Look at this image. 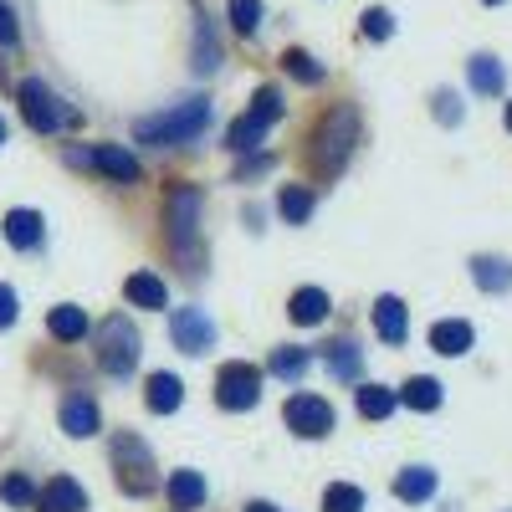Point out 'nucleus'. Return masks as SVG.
Instances as JSON below:
<instances>
[{"label":"nucleus","mask_w":512,"mask_h":512,"mask_svg":"<svg viewBox=\"0 0 512 512\" xmlns=\"http://www.w3.org/2000/svg\"><path fill=\"white\" fill-rule=\"evenodd\" d=\"M164 226H169V246L185 262V272H200V246H195V231H200V190L195 185H175L164 200Z\"/></svg>","instance_id":"nucleus-1"},{"label":"nucleus","mask_w":512,"mask_h":512,"mask_svg":"<svg viewBox=\"0 0 512 512\" xmlns=\"http://www.w3.org/2000/svg\"><path fill=\"white\" fill-rule=\"evenodd\" d=\"M359 144V118L354 108H333L323 123H318V134H313V164H318V175H338L344 169V159L354 154Z\"/></svg>","instance_id":"nucleus-2"},{"label":"nucleus","mask_w":512,"mask_h":512,"mask_svg":"<svg viewBox=\"0 0 512 512\" xmlns=\"http://www.w3.org/2000/svg\"><path fill=\"white\" fill-rule=\"evenodd\" d=\"M210 123V103L190 98V103H175L164 118H149L139 123V139H159V144H185V139H200Z\"/></svg>","instance_id":"nucleus-3"},{"label":"nucleus","mask_w":512,"mask_h":512,"mask_svg":"<svg viewBox=\"0 0 512 512\" xmlns=\"http://www.w3.org/2000/svg\"><path fill=\"white\" fill-rule=\"evenodd\" d=\"M113 466H118V487L128 492V497H144V492H154V456H149V446L139 441V436H118L113 441Z\"/></svg>","instance_id":"nucleus-4"},{"label":"nucleus","mask_w":512,"mask_h":512,"mask_svg":"<svg viewBox=\"0 0 512 512\" xmlns=\"http://www.w3.org/2000/svg\"><path fill=\"white\" fill-rule=\"evenodd\" d=\"M277 118H282V93H277V88H262V93H256V103L231 123V149H236V154L256 149V144H262V134H267Z\"/></svg>","instance_id":"nucleus-5"},{"label":"nucleus","mask_w":512,"mask_h":512,"mask_svg":"<svg viewBox=\"0 0 512 512\" xmlns=\"http://www.w3.org/2000/svg\"><path fill=\"white\" fill-rule=\"evenodd\" d=\"M21 113H26V123L36 128V134H57V128H67L72 123V108H62L57 103V93L47 88V82H36V77H26L21 82Z\"/></svg>","instance_id":"nucleus-6"},{"label":"nucleus","mask_w":512,"mask_h":512,"mask_svg":"<svg viewBox=\"0 0 512 512\" xmlns=\"http://www.w3.org/2000/svg\"><path fill=\"white\" fill-rule=\"evenodd\" d=\"M98 364H103L113 379H128V374H134V364H139V333H134V323H123V318H108V323H103Z\"/></svg>","instance_id":"nucleus-7"},{"label":"nucleus","mask_w":512,"mask_h":512,"mask_svg":"<svg viewBox=\"0 0 512 512\" xmlns=\"http://www.w3.org/2000/svg\"><path fill=\"white\" fill-rule=\"evenodd\" d=\"M216 400H221L226 410H251L256 400H262V369L246 364V359L226 364V369L216 374Z\"/></svg>","instance_id":"nucleus-8"},{"label":"nucleus","mask_w":512,"mask_h":512,"mask_svg":"<svg viewBox=\"0 0 512 512\" xmlns=\"http://www.w3.org/2000/svg\"><path fill=\"white\" fill-rule=\"evenodd\" d=\"M67 164H82V169H103L108 180L128 185V180H139V159L118 149V144H98V149H67Z\"/></svg>","instance_id":"nucleus-9"},{"label":"nucleus","mask_w":512,"mask_h":512,"mask_svg":"<svg viewBox=\"0 0 512 512\" xmlns=\"http://www.w3.org/2000/svg\"><path fill=\"white\" fill-rule=\"evenodd\" d=\"M287 425H292L303 441H318V436L333 431V405L318 400V395H292V400H287Z\"/></svg>","instance_id":"nucleus-10"},{"label":"nucleus","mask_w":512,"mask_h":512,"mask_svg":"<svg viewBox=\"0 0 512 512\" xmlns=\"http://www.w3.org/2000/svg\"><path fill=\"white\" fill-rule=\"evenodd\" d=\"M169 333H175V349H185V354H205L216 344V323L205 318V308H175Z\"/></svg>","instance_id":"nucleus-11"},{"label":"nucleus","mask_w":512,"mask_h":512,"mask_svg":"<svg viewBox=\"0 0 512 512\" xmlns=\"http://www.w3.org/2000/svg\"><path fill=\"white\" fill-rule=\"evenodd\" d=\"M36 507L41 512H82V507H88V492H82L72 477H52L47 492L36 497Z\"/></svg>","instance_id":"nucleus-12"},{"label":"nucleus","mask_w":512,"mask_h":512,"mask_svg":"<svg viewBox=\"0 0 512 512\" xmlns=\"http://www.w3.org/2000/svg\"><path fill=\"white\" fill-rule=\"evenodd\" d=\"M374 328H379L384 344H405L410 318H405V303H400V297H379V303H374Z\"/></svg>","instance_id":"nucleus-13"},{"label":"nucleus","mask_w":512,"mask_h":512,"mask_svg":"<svg viewBox=\"0 0 512 512\" xmlns=\"http://www.w3.org/2000/svg\"><path fill=\"white\" fill-rule=\"evenodd\" d=\"M62 431L67 436H98V405L88 400V395H72V400H62Z\"/></svg>","instance_id":"nucleus-14"},{"label":"nucleus","mask_w":512,"mask_h":512,"mask_svg":"<svg viewBox=\"0 0 512 512\" xmlns=\"http://www.w3.org/2000/svg\"><path fill=\"white\" fill-rule=\"evenodd\" d=\"M431 349L446 354V359H461L466 349H472V323H461V318H446L431 328Z\"/></svg>","instance_id":"nucleus-15"},{"label":"nucleus","mask_w":512,"mask_h":512,"mask_svg":"<svg viewBox=\"0 0 512 512\" xmlns=\"http://www.w3.org/2000/svg\"><path fill=\"white\" fill-rule=\"evenodd\" d=\"M123 292H128V303H134V308H164L169 303V287L154 272H134V277L123 282Z\"/></svg>","instance_id":"nucleus-16"},{"label":"nucleus","mask_w":512,"mask_h":512,"mask_svg":"<svg viewBox=\"0 0 512 512\" xmlns=\"http://www.w3.org/2000/svg\"><path fill=\"white\" fill-rule=\"evenodd\" d=\"M287 308H292V323L313 328V323H323V318H328V292H323V287H297Z\"/></svg>","instance_id":"nucleus-17"},{"label":"nucleus","mask_w":512,"mask_h":512,"mask_svg":"<svg viewBox=\"0 0 512 512\" xmlns=\"http://www.w3.org/2000/svg\"><path fill=\"white\" fill-rule=\"evenodd\" d=\"M431 492H436V472H431V466H410V472L395 477V497L400 502H425Z\"/></svg>","instance_id":"nucleus-18"},{"label":"nucleus","mask_w":512,"mask_h":512,"mask_svg":"<svg viewBox=\"0 0 512 512\" xmlns=\"http://www.w3.org/2000/svg\"><path fill=\"white\" fill-rule=\"evenodd\" d=\"M6 241L21 246V251L41 246V216H36V210H11V216H6Z\"/></svg>","instance_id":"nucleus-19"},{"label":"nucleus","mask_w":512,"mask_h":512,"mask_svg":"<svg viewBox=\"0 0 512 512\" xmlns=\"http://www.w3.org/2000/svg\"><path fill=\"white\" fill-rule=\"evenodd\" d=\"M472 277H477L482 292H507L512 287V262H502V256H477Z\"/></svg>","instance_id":"nucleus-20"},{"label":"nucleus","mask_w":512,"mask_h":512,"mask_svg":"<svg viewBox=\"0 0 512 512\" xmlns=\"http://www.w3.org/2000/svg\"><path fill=\"white\" fill-rule=\"evenodd\" d=\"M47 328H52V338H62V344H77V338L88 333V313L72 308V303H62V308H52Z\"/></svg>","instance_id":"nucleus-21"},{"label":"nucleus","mask_w":512,"mask_h":512,"mask_svg":"<svg viewBox=\"0 0 512 512\" xmlns=\"http://www.w3.org/2000/svg\"><path fill=\"white\" fill-rule=\"evenodd\" d=\"M169 502H175L180 512L200 507L205 502V477L200 472H175V477H169Z\"/></svg>","instance_id":"nucleus-22"},{"label":"nucleus","mask_w":512,"mask_h":512,"mask_svg":"<svg viewBox=\"0 0 512 512\" xmlns=\"http://www.w3.org/2000/svg\"><path fill=\"white\" fill-rule=\"evenodd\" d=\"M149 410H154V415L180 410V379H175V374H164V369H159V374L149 379Z\"/></svg>","instance_id":"nucleus-23"},{"label":"nucleus","mask_w":512,"mask_h":512,"mask_svg":"<svg viewBox=\"0 0 512 512\" xmlns=\"http://www.w3.org/2000/svg\"><path fill=\"white\" fill-rule=\"evenodd\" d=\"M221 67V41L210 31V21L200 16V31H195V72H216Z\"/></svg>","instance_id":"nucleus-24"},{"label":"nucleus","mask_w":512,"mask_h":512,"mask_svg":"<svg viewBox=\"0 0 512 512\" xmlns=\"http://www.w3.org/2000/svg\"><path fill=\"white\" fill-rule=\"evenodd\" d=\"M277 210H282V216H287L292 226H303V221L313 216V195H308L303 185H287V190L277 195Z\"/></svg>","instance_id":"nucleus-25"},{"label":"nucleus","mask_w":512,"mask_h":512,"mask_svg":"<svg viewBox=\"0 0 512 512\" xmlns=\"http://www.w3.org/2000/svg\"><path fill=\"white\" fill-rule=\"evenodd\" d=\"M405 405H410V410H436V405H441V384H436L431 374L410 379V384H405Z\"/></svg>","instance_id":"nucleus-26"},{"label":"nucleus","mask_w":512,"mask_h":512,"mask_svg":"<svg viewBox=\"0 0 512 512\" xmlns=\"http://www.w3.org/2000/svg\"><path fill=\"white\" fill-rule=\"evenodd\" d=\"M390 410H395V395L384 390V384H364V390H359V415H369V420H384Z\"/></svg>","instance_id":"nucleus-27"},{"label":"nucleus","mask_w":512,"mask_h":512,"mask_svg":"<svg viewBox=\"0 0 512 512\" xmlns=\"http://www.w3.org/2000/svg\"><path fill=\"white\" fill-rule=\"evenodd\" d=\"M502 82H507L502 62H492V57H477V62H472V88H477V93H502Z\"/></svg>","instance_id":"nucleus-28"},{"label":"nucleus","mask_w":512,"mask_h":512,"mask_svg":"<svg viewBox=\"0 0 512 512\" xmlns=\"http://www.w3.org/2000/svg\"><path fill=\"white\" fill-rule=\"evenodd\" d=\"M323 512H364V492L349 487V482H338L323 492Z\"/></svg>","instance_id":"nucleus-29"},{"label":"nucleus","mask_w":512,"mask_h":512,"mask_svg":"<svg viewBox=\"0 0 512 512\" xmlns=\"http://www.w3.org/2000/svg\"><path fill=\"white\" fill-rule=\"evenodd\" d=\"M328 369L338 379H354L359 374V344H349V338H338V344L328 349Z\"/></svg>","instance_id":"nucleus-30"},{"label":"nucleus","mask_w":512,"mask_h":512,"mask_svg":"<svg viewBox=\"0 0 512 512\" xmlns=\"http://www.w3.org/2000/svg\"><path fill=\"white\" fill-rule=\"evenodd\" d=\"M231 26L241 36H251L256 26H262V0H231Z\"/></svg>","instance_id":"nucleus-31"},{"label":"nucleus","mask_w":512,"mask_h":512,"mask_svg":"<svg viewBox=\"0 0 512 512\" xmlns=\"http://www.w3.org/2000/svg\"><path fill=\"white\" fill-rule=\"evenodd\" d=\"M282 62H287V72H292L297 82H308V88H313V82H323V67H318L308 52H287Z\"/></svg>","instance_id":"nucleus-32"},{"label":"nucleus","mask_w":512,"mask_h":512,"mask_svg":"<svg viewBox=\"0 0 512 512\" xmlns=\"http://www.w3.org/2000/svg\"><path fill=\"white\" fill-rule=\"evenodd\" d=\"M303 369H308V354L303 349H277L272 354V374H282V379H297Z\"/></svg>","instance_id":"nucleus-33"},{"label":"nucleus","mask_w":512,"mask_h":512,"mask_svg":"<svg viewBox=\"0 0 512 512\" xmlns=\"http://www.w3.org/2000/svg\"><path fill=\"white\" fill-rule=\"evenodd\" d=\"M0 497H6L11 507H31L36 502V487L26 477H6V482H0Z\"/></svg>","instance_id":"nucleus-34"},{"label":"nucleus","mask_w":512,"mask_h":512,"mask_svg":"<svg viewBox=\"0 0 512 512\" xmlns=\"http://www.w3.org/2000/svg\"><path fill=\"white\" fill-rule=\"evenodd\" d=\"M395 31V16L384 11V6H374V11H364V36H374V41H384Z\"/></svg>","instance_id":"nucleus-35"},{"label":"nucleus","mask_w":512,"mask_h":512,"mask_svg":"<svg viewBox=\"0 0 512 512\" xmlns=\"http://www.w3.org/2000/svg\"><path fill=\"white\" fill-rule=\"evenodd\" d=\"M16 36H21V31H16V11L0 0V47H16Z\"/></svg>","instance_id":"nucleus-36"},{"label":"nucleus","mask_w":512,"mask_h":512,"mask_svg":"<svg viewBox=\"0 0 512 512\" xmlns=\"http://www.w3.org/2000/svg\"><path fill=\"white\" fill-rule=\"evenodd\" d=\"M11 323H16V292L0 287V328H11Z\"/></svg>","instance_id":"nucleus-37"},{"label":"nucleus","mask_w":512,"mask_h":512,"mask_svg":"<svg viewBox=\"0 0 512 512\" xmlns=\"http://www.w3.org/2000/svg\"><path fill=\"white\" fill-rule=\"evenodd\" d=\"M436 118H441V123H461V103L441 93V98H436Z\"/></svg>","instance_id":"nucleus-38"},{"label":"nucleus","mask_w":512,"mask_h":512,"mask_svg":"<svg viewBox=\"0 0 512 512\" xmlns=\"http://www.w3.org/2000/svg\"><path fill=\"white\" fill-rule=\"evenodd\" d=\"M246 512H277L272 502H246Z\"/></svg>","instance_id":"nucleus-39"},{"label":"nucleus","mask_w":512,"mask_h":512,"mask_svg":"<svg viewBox=\"0 0 512 512\" xmlns=\"http://www.w3.org/2000/svg\"><path fill=\"white\" fill-rule=\"evenodd\" d=\"M0 144H6V118H0Z\"/></svg>","instance_id":"nucleus-40"},{"label":"nucleus","mask_w":512,"mask_h":512,"mask_svg":"<svg viewBox=\"0 0 512 512\" xmlns=\"http://www.w3.org/2000/svg\"><path fill=\"white\" fill-rule=\"evenodd\" d=\"M507 128H512V108H507Z\"/></svg>","instance_id":"nucleus-41"},{"label":"nucleus","mask_w":512,"mask_h":512,"mask_svg":"<svg viewBox=\"0 0 512 512\" xmlns=\"http://www.w3.org/2000/svg\"><path fill=\"white\" fill-rule=\"evenodd\" d=\"M487 6H497V0H487Z\"/></svg>","instance_id":"nucleus-42"}]
</instances>
